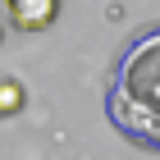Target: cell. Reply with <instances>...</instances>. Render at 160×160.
<instances>
[{
  "instance_id": "obj_2",
  "label": "cell",
  "mask_w": 160,
  "mask_h": 160,
  "mask_svg": "<svg viewBox=\"0 0 160 160\" xmlns=\"http://www.w3.org/2000/svg\"><path fill=\"white\" fill-rule=\"evenodd\" d=\"M5 14L23 32H46L60 18V0H5Z\"/></svg>"
},
{
  "instance_id": "obj_1",
  "label": "cell",
  "mask_w": 160,
  "mask_h": 160,
  "mask_svg": "<svg viewBox=\"0 0 160 160\" xmlns=\"http://www.w3.org/2000/svg\"><path fill=\"white\" fill-rule=\"evenodd\" d=\"M105 119L142 151L160 156V23L123 41L105 73Z\"/></svg>"
},
{
  "instance_id": "obj_3",
  "label": "cell",
  "mask_w": 160,
  "mask_h": 160,
  "mask_svg": "<svg viewBox=\"0 0 160 160\" xmlns=\"http://www.w3.org/2000/svg\"><path fill=\"white\" fill-rule=\"evenodd\" d=\"M23 110V87L14 82V78H0V119L5 114H18Z\"/></svg>"
}]
</instances>
